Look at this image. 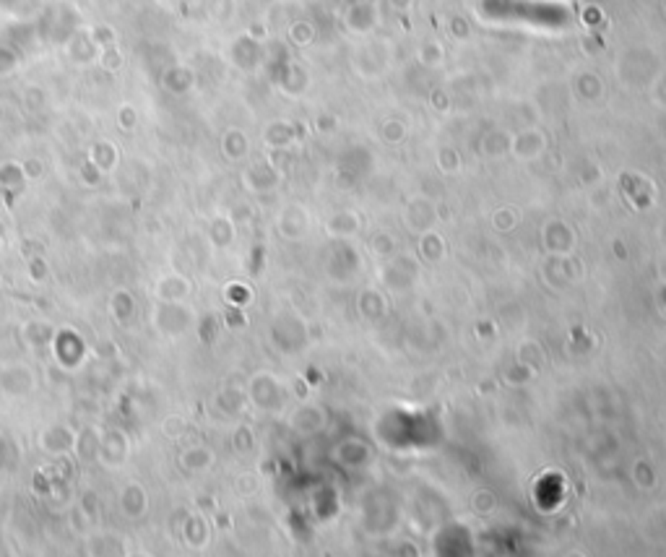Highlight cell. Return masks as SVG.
I'll return each instance as SVG.
<instances>
[{"mask_svg":"<svg viewBox=\"0 0 666 557\" xmlns=\"http://www.w3.org/2000/svg\"><path fill=\"white\" fill-rule=\"evenodd\" d=\"M99 456L110 467H117L122 456H128V437H122V432H117V430L107 432V437H102V443H99Z\"/></svg>","mask_w":666,"mask_h":557,"instance_id":"1","label":"cell"},{"mask_svg":"<svg viewBox=\"0 0 666 557\" xmlns=\"http://www.w3.org/2000/svg\"><path fill=\"white\" fill-rule=\"evenodd\" d=\"M89 162H94V165L102 170V172H107V170H112L115 162H117V149H115L110 141H99L91 146L89 151Z\"/></svg>","mask_w":666,"mask_h":557,"instance_id":"2","label":"cell"},{"mask_svg":"<svg viewBox=\"0 0 666 557\" xmlns=\"http://www.w3.org/2000/svg\"><path fill=\"white\" fill-rule=\"evenodd\" d=\"M122 511L128 513V516H141V513L146 511V495L138 484H130V487L122 492Z\"/></svg>","mask_w":666,"mask_h":557,"instance_id":"3","label":"cell"},{"mask_svg":"<svg viewBox=\"0 0 666 557\" xmlns=\"http://www.w3.org/2000/svg\"><path fill=\"white\" fill-rule=\"evenodd\" d=\"M91 42L97 47H110V45H117V34H115L112 26H94L91 29Z\"/></svg>","mask_w":666,"mask_h":557,"instance_id":"4","label":"cell"},{"mask_svg":"<svg viewBox=\"0 0 666 557\" xmlns=\"http://www.w3.org/2000/svg\"><path fill=\"white\" fill-rule=\"evenodd\" d=\"M122 66V55L120 50H117V45H110V47H102V68L107 71H120Z\"/></svg>","mask_w":666,"mask_h":557,"instance_id":"5","label":"cell"},{"mask_svg":"<svg viewBox=\"0 0 666 557\" xmlns=\"http://www.w3.org/2000/svg\"><path fill=\"white\" fill-rule=\"evenodd\" d=\"M138 123V115H136V107L133 105H122L120 113H117V125H120L122 130H133Z\"/></svg>","mask_w":666,"mask_h":557,"instance_id":"6","label":"cell"},{"mask_svg":"<svg viewBox=\"0 0 666 557\" xmlns=\"http://www.w3.org/2000/svg\"><path fill=\"white\" fill-rule=\"evenodd\" d=\"M21 170H23V177H29V180H37V177L45 175V165H42L39 159H26L21 165Z\"/></svg>","mask_w":666,"mask_h":557,"instance_id":"7","label":"cell"},{"mask_svg":"<svg viewBox=\"0 0 666 557\" xmlns=\"http://www.w3.org/2000/svg\"><path fill=\"white\" fill-rule=\"evenodd\" d=\"M102 175H105V172H102V170H99L94 162H86V165L81 167V177L89 182V185H97V182L102 180Z\"/></svg>","mask_w":666,"mask_h":557,"instance_id":"8","label":"cell"},{"mask_svg":"<svg viewBox=\"0 0 666 557\" xmlns=\"http://www.w3.org/2000/svg\"><path fill=\"white\" fill-rule=\"evenodd\" d=\"M29 274H31V278H34V281H42V278L47 276L45 261H42V258H31V261H29Z\"/></svg>","mask_w":666,"mask_h":557,"instance_id":"9","label":"cell"}]
</instances>
